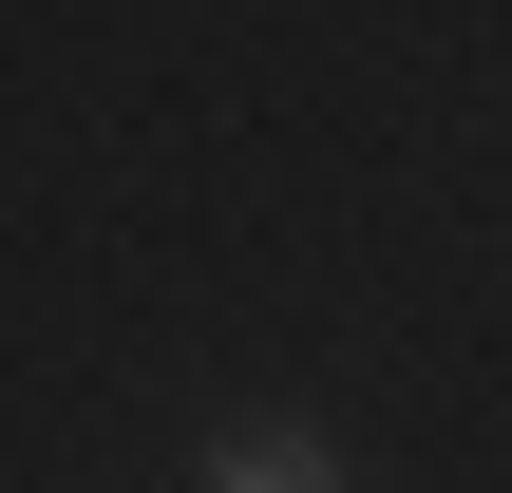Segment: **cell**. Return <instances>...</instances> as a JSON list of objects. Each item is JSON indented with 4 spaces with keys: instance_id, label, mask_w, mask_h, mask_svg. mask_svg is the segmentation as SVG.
<instances>
[{
    "instance_id": "1",
    "label": "cell",
    "mask_w": 512,
    "mask_h": 493,
    "mask_svg": "<svg viewBox=\"0 0 512 493\" xmlns=\"http://www.w3.org/2000/svg\"><path fill=\"white\" fill-rule=\"evenodd\" d=\"M190 493H342V456L304 437V418H247V437H209V475Z\"/></svg>"
}]
</instances>
